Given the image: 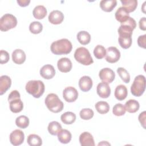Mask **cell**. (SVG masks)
<instances>
[{
  "instance_id": "2",
  "label": "cell",
  "mask_w": 146,
  "mask_h": 146,
  "mask_svg": "<svg viewBox=\"0 0 146 146\" xmlns=\"http://www.w3.org/2000/svg\"><path fill=\"white\" fill-rule=\"evenodd\" d=\"M44 103L47 108L54 113L62 111L64 107L63 103L59 99L58 96L54 93H51L46 96Z\"/></svg>"
},
{
  "instance_id": "32",
  "label": "cell",
  "mask_w": 146,
  "mask_h": 146,
  "mask_svg": "<svg viewBox=\"0 0 146 146\" xmlns=\"http://www.w3.org/2000/svg\"><path fill=\"white\" fill-rule=\"evenodd\" d=\"M48 131L52 135H56L62 129V125L56 121H52L48 124Z\"/></svg>"
},
{
  "instance_id": "33",
  "label": "cell",
  "mask_w": 146,
  "mask_h": 146,
  "mask_svg": "<svg viewBox=\"0 0 146 146\" xmlns=\"http://www.w3.org/2000/svg\"><path fill=\"white\" fill-rule=\"evenodd\" d=\"M96 111L100 114H105L109 111L110 106L108 103L104 101H99L95 104Z\"/></svg>"
},
{
  "instance_id": "31",
  "label": "cell",
  "mask_w": 146,
  "mask_h": 146,
  "mask_svg": "<svg viewBox=\"0 0 146 146\" xmlns=\"http://www.w3.org/2000/svg\"><path fill=\"white\" fill-rule=\"evenodd\" d=\"M27 142L30 146H39L42 144V139L36 134L29 135L27 137Z\"/></svg>"
},
{
  "instance_id": "37",
  "label": "cell",
  "mask_w": 146,
  "mask_h": 146,
  "mask_svg": "<svg viewBox=\"0 0 146 146\" xmlns=\"http://www.w3.org/2000/svg\"><path fill=\"white\" fill-rule=\"evenodd\" d=\"M117 72L121 80L125 83H128L130 81V75L128 72L123 67H119L117 69Z\"/></svg>"
},
{
  "instance_id": "4",
  "label": "cell",
  "mask_w": 146,
  "mask_h": 146,
  "mask_svg": "<svg viewBox=\"0 0 146 146\" xmlns=\"http://www.w3.org/2000/svg\"><path fill=\"white\" fill-rule=\"evenodd\" d=\"M10 110L13 113H18L23 108V104L21 99V95L17 90L12 91L8 96Z\"/></svg>"
},
{
  "instance_id": "1",
  "label": "cell",
  "mask_w": 146,
  "mask_h": 146,
  "mask_svg": "<svg viewBox=\"0 0 146 146\" xmlns=\"http://www.w3.org/2000/svg\"><path fill=\"white\" fill-rule=\"evenodd\" d=\"M72 48L71 42L66 38H63L53 42L50 47L51 52L55 55L69 54Z\"/></svg>"
},
{
  "instance_id": "14",
  "label": "cell",
  "mask_w": 146,
  "mask_h": 146,
  "mask_svg": "<svg viewBox=\"0 0 146 146\" xmlns=\"http://www.w3.org/2000/svg\"><path fill=\"white\" fill-rule=\"evenodd\" d=\"M58 70L62 72H68L72 68V62L68 58H62L57 62Z\"/></svg>"
},
{
  "instance_id": "15",
  "label": "cell",
  "mask_w": 146,
  "mask_h": 146,
  "mask_svg": "<svg viewBox=\"0 0 146 146\" xmlns=\"http://www.w3.org/2000/svg\"><path fill=\"white\" fill-rule=\"evenodd\" d=\"M40 75L44 79H52L55 75V68L51 64L44 65L40 70Z\"/></svg>"
},
{
  "instance_id": "5",
  "label": "cell",
  "mask_w": 146,
  "mask_h": 146,
  "mask_svg": "<svg viewBox=\"0 0 146 146\" xmlns=\"http://www.w3.org/2000/svg\"><path fill=\"white\" fill-rule=\"evenodd\" d=\"M74 58L77 62L85 66H88L94 63L89 51L84 47L76 49L74 52Z\"/></svg>"
},
{
  "instance_id": "34",
  "label": "cell",
  "mask_w": 146,
  "mask_h": 146,
  "mask_svg": "<svg viewBox=\"0 0 146 146\" xmlns=\"http://www.w3.org/2000/svg\"><path fill=\"white\" fill-rule=\"evenodd\" d=\"M15 124L19 128L25 129L29 125V119L25 115H21L17 117L15 120Z\"/></svg>"
},
{
  "instance_id": "20",
  "label": "cell",
  "mask_w": 146,
  "mask_h": 146,
  "mask_svg": "<svg viewBox=\"0 0 146 146\" xmlns=\"http://www.w3.org/2000/svg\"><path fill=\"white\" fill-rule=\"evenodd\" d=\"M11 85V80L7 75H2L0 77V95H2L10 88Z\"/></svg>"
},
{
  "instance_id": "21",
  "label": "cell",
  "mask_w": 146,
  "mask_h": 146,
  "mask_svg": "<svg viewBox=\"0 0 146 146\" xmlns=\"http://www.w3.org/2000/svg\"><path fill=\"white\" fill-rule=\"evenodd\" d=\"M128 95V91L124 85L120 84L117 86L115 90V96L118 100H124Z\"/></svg>"
},
{
  "instance_id": "12",
  "label": "cell",
  "mask_w": 146,
  "mask_h": 146,
  "mask_svg": "<svg viewBox=\"0 0 146 146\" xmlns=\"http://www.w3.org/2000/svg\"><path fill=\"white\" fill-rule=\"evenodd\" d=\"M25 135L20 129H15L10 135V141L14 146L19 145L23 142Z\"/></svg>"
},
{
  "instance_id": "13",
  "label": "cell",
  "mask_w": 146,
  "mask_h": 146,
  "mask_svg": "<svg viewBox=\"0 0 146 146\" xmlns=\"http://www.w3.org/2000/svg\"><path fill=\"white\" fill-rule=\"evenodd\" d=\"M96 92L98 95L102 98H107L111 94V88L108 83L103 82L98 84Z\"/></svg>"
},
{
  "instance_id": "26",
  "label": "cell",
  "mask_w": 146,
  "mask_h": 146,
  "mask_svg": "<svg viewBox=\"0 0 146 146\" xmlns=\"http://www.w3.org/2000/svg\"><path fill=\"white\" fill-rule=\"evenodd\" d=\"M125 110L129 113H135L137 112L140 107L139 102L135 99H129L125 104Z\"/></svg>"
},
{
  "instance_id": "23",
  "label": "cell",
  "mask_w": 146,
  "mask_h": 146,
  "mask_svg": "<svg viewBox=\"0 0 146 146\" xmlns=\"http://www.w3.org/2000/svg\"><path fill=\"white\" fill-rule=\"evenodd\" d=\"M117 5L116 0H102L100 2V7L106 12H111Z\"/></svg>"
},
{
  "instance_id": "11",
  "label": "cell",
  "mask_w": 146,
  "mask_h": 146,
  "mask_svg": "<svg viewBox=\"0 0 146 146\" xmlns=\"http://www.w3.org/2000/svg\"><path fill=\"white\" fill-rule=\"evenodd\" d=\"M100 79L105 83H112L115 78V74L112 70L109 68H102L99 74Z\"/></svg>"
},
{
  "instance_id": "38",
  "label": "cell",
  "mask_w": 146,
  "mask_h": 146,
  "mask_svg": "<svg viewBox=\"0 0 146 146\" xmlns=\"http://www.w3.org/2000/svg\"><path fill=\"white\" fill-rule=\"evenodd\" d=\"M125 107L121 103H117L113 107L112 112L115 116H123L125 114Z\"/></svg>"
},
{
  "instance_id": "29",
  "label": "cell",
  "mask_w": 146,
  "mask_h": 146,
  "mask_svg": "<svg viewBox=\"0 0 146 146\" xmlns=\"http://www.w3.org/2000/svg\"><path fill=\"white\" fill-rule=\"evenodd\" d=\"M60 119L65 124H71L76 120V115L72 112H66L61 115Z\"/></svg>"
},
{
  "instance_id": "24",
  "label": "cell",
  "mask_w": 146,
  "mask_h": 146,
  "mask_svg": "<svg viewBox=\"0 0 146 146\" xmlns=\"http://www.w3.org/2000/svg\"><path fill=\"white\" fill-rule=\"evenodd\" d=\"M47 9L43 5H38L34 7L33 11V14L35 18L37 19H42L47 15Z\"/></svg>"
},
{
  "instance_id": "6",
  "label": "cell",
  "mask_w": 146,
  "mask_h": 146,
  "mask_svg": "<svg viewBox=\"0 0 146 146\" xmlns=\"http://www.w3.org/2000/svg\"><path fill=\"white\" fill-rule=\"evenodd\" d=\"M145 89V78L143 75H139L135 78L131 87V92L133 96H140Z\"/></svg>"
},
{
  "instance_id": "19",
  "label": "cell",
  "mask_w": 146,
  "mask_h": 146,
  "mask_svg": "<svg viewBox=\"0 0 146 146\" xmlns=\"http://www.w3.org/2000/svg\"><path fill=\"white\" fill-rule=\"evenodd\" d=\"M26 54L21 49H15L12 53L13 61L17 64L23 63L26 60Z\"/></svg>"
},
{
  "instance_id": "36",
  "label": "cell",
  "mask_w": 146,
  "mask_h": 146,
  "mask_svg": "<svg viewBox=\"0 0 146 146\" xmlns=\"http://www.w3.org/2000/svg\"><path fill=\"white\" fill-rule=\"evenodd\" d=\"M43 29V26L41 23L38 21L31 22L29 26V30L30 32L34 34L40 33Z\"/></svg>"
},
{
  "instance_id": "40",
  "label": "cell",
  "mask_w": 146,
  "mask_h": 146,
  "mask_svg": "<svg viewBox=\"0 0 146 146\" xmlns=\"http://www.w3.org/2000/svg\"><path fill=\"white\" fill-rule=\"evenodd\" d=\"M9 54L5 50H1L0 51V63L1 64L6 63L9 60Z\"/></svg>"
},
{
  "instance_id": "16",
  "label": "cell",
  "mask_w": 146,
  "mask_h": 146,
  "mask_svg": "<svg viewBox=\"0 0 146 146\" xmlns=\"http://www.w3.org/2000/svg\"><path fill=\"white\" fill-rule=\"evenodd\" d=\"M48 19L51 24L59 25L63 22L64 19V15L60 11L55 10L52 11L50 13Z\"/></svg>"
},
{
  "instance_id": "8",
  "label": "cell",
  "mask_w": 146,
  "mask_h": 146,
  "mask_svg": "<svg viewBox=\"0 0 146 146\" xmlns=\"http://www.w3.org/2000/svg\"><path fill=\"white\" fill-rule=\"evenodd\" d=\"M136 27V23L135 20L129 17L125 22L121 23V25L117 30L119 35H128L132 36V32Z\"/></svg>"
},
{
  "instance_id": "35",
  "label": "cell",
  "mask_w": 146,
  "mask_h": 146,
  "mask_svg": "<svg viewBox=\"0 0 146 146\" xmlns=\"http://www.w3.org/2000/svg\"><path fill=\"white\" fill-rule=\"evenodd\" d=\"M94 56L99 59L103 58L106 55V50L104 46L98 44L97 45L94 50Z\"/></svg>"
},
{
  "instance_id": "45",
  "label": "cell",
  "mask_w": 146,
  "mask_h": 146,
  "mask_svg": "<svg viewBox=\"0 0 146 146\" xmlns=\"http://www.w3.org/2000/svg\"><path fill=\"white\" fill-rule=\"evenodd\" d=\"M110 145V144L108 143L107 141H105V143H104V141H103L102 143H99L98 144V145Z\"/></svg>"
},
{
  "instance_id": "41",
  "label": "cell",
  "mask_w": 146,
  "mask_h": 146,
  "mask_svg": "<svg viewBox=\"0 0 146 146\" xmlns=\"http://www.w3.org/2000/svg\"><path fill=\"white\" fill-rule=\"evenodd\" d=\"M137 44L139 47L145 48L146 46V34L140 35L137 39Z\"/></svg>"
},
{
  "instance_id": "7",
  "label": "cell",
  "mask_w": 146,
  "mask_h": 146,
  "mask_svg": "<svg viewBox=\"0 0 146 146\" xmlns=\"http://www.w3.org/2000/svg\"><path fill=\"white\" fill-rule=\"evenodd\" d=\"M17 25V19L15 16L11 14H5L0 19V30L7 31L15 27Z\"/></svg>"
},
{
  "instance_id": "9",
  "label": "cell",
  "mask_w": 146,
  "mask_h": 146,
  "mask_svg": "<svg viewBox=\"0 0 146 146\" xmlns=\"http://www.w3.org/2000/svg\"><path fill=\"white\" fill-rule=\"evenodd\" d=\"M105 59L107 62L113 63L117 62L120 58V52L115 47H109L106 49V55Z\"/></svg>"
},
{
  "instance_id": "44",
  "label": "cell",
  "mask_w": 146,
  "mask_h": 146,
  "mask_svg": "<svg viewBox=\"0 0 146 146\" xmlns=\"http://www.w3.org/2000/svg\"><path fill=\"white\" fill-rule=\"evenodd\" d=\"M17 3L21 7H26L30 3V0H17Z\"/></svg>"
},
{
  "instance_id": "28",
  "label": "cell",
  "mask_w": 146,
  "mask_h": 146,
  "mask_svg": "<svg viewBox=\"0 0 146 146\" xmlns=\"http://www.w3.org/2000/svg\"><path fill=\"white\" fill-rule=\"evenodd\" d=\"M77 39L80 44L86 45L90 42L91 35L86 31H80L77 34Z\"/></svg>"
},
{
  "instance_id": "18",
  "label": "cell",
  "mask_w": 146,
  "mask_h": 146,
  "mask_svg": "<svg viewBox=\"0 0 146 146\" xmlns=\"http://www.w3.org/2000/svg\"><path fill=\"white\" fill-rule=\"evenodd\" d=\"M92 80L88 76H83L79 80V86L80 89L83 92H87L92 87Z\"/></svg>"
},
{
  "instance_id": "42",
  "label": "cell",
  "mask_w": 146,
  "mask_h": 146,
  "mask_svg": "<svg viewBox=\"0 0 146 146\" xmlns=\"http://www.w3.org/2000/svg\"><path fill=\"white\" fill-rule=\"evenodd\" d=\"M145 111H143L141 113H140L139 115V120L140 123H141V125L143 126V127L145 129Z\"/></svg>"
},
{
  "instance_id": "43",
  "label": "cell",
  "mask_w": 146,
  "mask_h": 146,
  "mask_svg": "<svg viewBox=\"0 0 146 146\" xmlns=\"http://www.w3.org/2000/svg\"><path fill=\"white\" fill-rule=\"evenodd\" d=\"M145 23H146V18L145 17H143L141 18L140 21H139V27L141 30L145 31L146 30V26H145Z\"/></svg>"
},
{
  "instance_id": "3",
  "label": "cell",
  "mask_w": 146,
  "mask_h": 146,
  "mask_svg": "<svg viewBox=\"0 0 146 146\" xmlns=\"http://www.w3.org/2000/svg\"><path fill=\"white\" fill-rule=\"evenodd\" d=\"M26 91L35 98H40L44 92V84L41 80H33L29 81L25 87Z\"/></svg>"
},
{
  "instance_id": "27",
  "label": "cell",
  "mask_w": 146,
  "mask_h": 146,
  "mask_svg": "<svg viewBox=\"0 0 146 146\" xmlns=\"http://www.w3.org/2000/svg\"><path fill=\"white\" fill-rule=\"evenodd\" d=\"M123 7L128 12L131 13L135 10L137 6V1L136 0H121Z\"/></svg>"
},
{
  "instance_id": "25",
  "label": "cell",
  "mask_w": 146,
  "mask_h": 146,
  "mask_svg": "<svg viewBox=\"0 0 146 146\" xmlns=\"http://www.w3.org/2000/svg\"><path fill=\"white\" fill-rule=\"evenodd\" d=\"M72 135L71 132L67 129H61L58 133V139L59 141L63 144H67L71 140Z\"/></svg>"
},
{
  "instance_id": "22",
  "label": "cell",
  "mask_w": 146,
  "mask_h": 146,
  "mask_svg": "<svg viewBox=\"0 0 146 146\" xmlns=\"http://www.w3.org/2000/svg\"><path fill=\"white\" fill-rule=\"evenodd\" d=\"M115 16L116 19L121 23L125 22L129 17V13L123 7H120L116 10Z\"/></svg>"
},
{
  "instance_id": "10",
  "label": "cell",
  "mask_w": 146,
  "mask_h": 146,
  "mask_svg": "<svg viewBox=\"0 0 146 146\" xmlns=\"http://www.w3.org/2000/svg\"><path fill=\"white\" fill-rule=\"evenodd\" d=\"M63 97L67 102H74L78 99V92L73 87H67L63 91Z\"/></svg>"
},
{
  "instance_id": "17",
  "label": "cell",
  "mask_w": 146,
  "mask_h": 146,
  "mask_svg": "<svg viewBox=\"0 0 146 146\" xmlns=\"http://www.w3.org/2000/svg\"><path fill=\"white\" fill-rule=\"evenodd\" d=\"M79 142L82 146H94L95 142L92 135L88 132H84L79 136Z\"/></svg>"
},
{
  "instance_id": "30",
  "label": "cell",
  "mask_w": 146,
  "mask_h": 146,
  "mask_svg": "<svg viewBox=\"0 0 146 146\" xmlns=\"http://www.w3.org/2000/svg\"><path fill=\"white\" fill-rule=\"evenodd\" d=\"M118 42L120 46L124 49L129 48L132 44V38L128 35H119Z\"/></svg>"
},
{
  "instance_id": "39",
  "label": "cell",
  "mask_w": 146,
  "mask_h": 146,
  "mask_svg": "<svg viewBox=\"0 0 146 146\" xmlns=\"http://www.w3.org/2000/svg\"><path fill=\"white\" fill-rule=\"evenodd\" d=\"M94 111L90 108L82 109L79 113L81 119L83 120H90L94 116Z\"/></svg>"
}]
</instances>
